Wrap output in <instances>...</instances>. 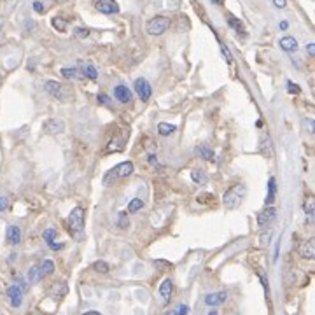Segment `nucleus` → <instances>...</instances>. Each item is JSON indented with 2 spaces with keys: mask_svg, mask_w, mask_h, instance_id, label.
<instances>
[{
  "mask_svg": "<svg viewBox=\"0 0 315 315\" xmlns=\"http://www.w3.org/2000/svg\"><path fill=\"white\" fill-rule=\"evenodd\" d=\"M244 195H245V186L242 184H237L235 188L228 189L224 193V196H222V203H224L226 210H235V208L240 207Z\"/></svg>",
  "mask_w": 315,
  "mask_h": 315,
  "instance_id": "1",
  "label": "nucleus"
},
{
  "mask_svg": "<svg viewBox=\"0 0 315 315\" xmlns=\"http://www.w3.org/2000/svg\"><path fill=\"white\" fill-rule=\"evenodd\" d=\"M67 224H68V231H70L72 237H77L81 235L84 228V210L81 207H75L74 210L70 212L67 219Z\"/></svg>",
  "mask_w": 315,
  "mask_h": 315,
  "instance_id": "2",
  "label": "nucleus"
},
{
  "mask_svg": "<svg viewBox=\"0 0 315 315\" xmlns=\"http://www.w3.org/2000/svg\"><path fill=\"white\" fill-rule=\"evenodd\" d=\"M131 172H133V163H131V161H123V163H119L118 167H114L107 175H105V177H104V184L109 186L112 181H114V179L128 177V175H131Z\"/></svg>",
  "mask_w": 315,
  "mask_h": 315,
  "instance_id": "3",
  "label": "nucleus"
},
{
  "mask_svg": "<svg viewBox=\"0 0 315 315\" xmlns=\"http://www.w3.org/2000/svg\"><path fill=\"white\" fill-rule=\"evenodd\" d=\"M170 28V20L167 16H154L151 21L147 23L145 30H147L149 35H161Z\"/></svg>",
  "mask_w": 315,
  "mask_h": 315,
  "instance_id": "4",
  "label": "nucleus"
},
{
  "mask_svg": "<svg viewBox=\"0 0 315 315\" xmlns=\"http://www.w3.org/2000/svg\"><path fill=\"white\" fill-rule=\"evenodd\" d=\"M126 140H128V130H123L121 131V135H119V131L118 133L112 137V140L109 142V145H107V149H105V152L107 154H111V152H121V151H124V144H126Z\"/></svg>",
  "mask_w": 315,
  "mask_h": 315,
  "instance_id": "5",
  "label": "nucleus"
},
{
  "mask_svg": "<svg viewBox=\"0 0 315 315\" xmlns=\"http://www.w3.org/2000/svg\"><path fill=\"white\" fill-rule=\"evenodd\" d=\"M133 88H135V91H137L138 98H140L142 102H147L149 98H151V95H152V90H151V84L147 83V79H144V77H138L137 81H135Z\"/></svg>",
  "mask_w": 315,
  "mask_h": 315,
  "instance_id": "6",
  "label": "nucleus"
},
{
  "mask_svg": "<svg viewBox=\"0 0 315 315\" xmlns=\"http://www.w3.org/2000/svg\"><path fill=\"white\" fill-rule=\"evenodd\" d=\"M95 7H97V11L102 14L119 13V4L116 2V0H98V2L95 4Z\"/></svg>",
  "mask_w": 315,
  "mask_h": 315,
  "instance_id": "7",
  "label": "nucleus"
},
{
  "mask_svg": "<svg viewBox=\"0 0 315 315\" xmlns=\"http://www.w3.org/2000/svg\"><path fill=\"white\" fill-rule=\"evenodd\" d=\"M275 214H277L275 207H266V208H263V210L258 214V226H259V228H265L266 224H270V222H272L273 219H275Z\"/></svg>",
  "mask_w": 315,
  "mask_h": 315,
  "instance_id": "8",
  "label": "nucleus"
},
{
  "mask_svg": "<svg viewBox=\"0 0 315 315\" xmlns=\"http://www.w3.org/2000/svg\"><path fill=\"white\" fill-rule=\"evenodd\" d=\"M172 292H174V284H172L170 278H165V280L161 282V285H160V296H161V301H163L165 305H168V303H170Z\"/></svg>",
  "mask_w": 315,
  "mask_h": 315,
  "instance_id": "9",
  "label": "nucleus"
},
{
  "mask_svg": "<svg viewBox=\"0 0 315 315\" xmlns=\"http://www.w3.org/2000/svg\"><path fill=\"white\" fill-rule=\"evenodd\" d=\"M63 130H65V124H63V121H60V119H49L44 123V131L49 135H58Z\"/></svg>",
  "mask_w": 315,
  "mask_h": 315,
  "instance_id": "10",
  "label": "nucleus"
},
{
  "mask_svg": "<svg viewBox=\"0 0 315 315\" xmlns=\"http://www.w3.org/2000/svg\"><path fill=\"white\" fill-rule=\"evenodd\" d=\"M7 296H9V299H11V305H13L14 308H18V306L21 305V299H23V291H21L20 285H11V287L7 289Z\"/></svg>",
  "mask_w": 315,
  "mask_h": 315,
  "instance_id": "11",
  "label": "nucleus"
},
{
  "mask_svg": "<svg viewBox=\"0 0 315 315\" xmlns=\"http://www.w3.org/2000/svg\"><path fill=\"white\" fill-rule=\"evenodd\" d=\"M114 97L119 104H130L131 102V91L128 90L124 84H118V86L114 88Z\"/></svg>",
  "mask_w": 315,
  "mask_h": 315,
  "instance_id": "12",
  "label": "nucleus"
},
{
  "mask_svg": "<svg viewBox=\"0 0 315 315\" xmlns=\"http://www.w3.org/2000/svg\"><path fill=\"white\" fill-rule=\"evenodd\" d=\"M6 238H7V244H11V245H18V244H20V242H21V229H20V226H16V224L7 226Z\"/></svg>",
  "mask_w": 315,
  "mask_h": 315,
  "instance_id": "13",
  "label": "nucleus"
},
{
  "mask_svg": "<svg viewBox=\"0 0 315 315\" xmlns=\"http://www.w3.org/2000/svg\"><path fill=\"white\" fill-rule=\"evenodd\" d=\"M44 88H46V91L51 97L58 98V100L63 98V86H61L60 83H56V81H47V83L44 84Z\"/></svg>",
  "mask_w": 315,
  "mask_h": 315,
  "instance_id": "14",
  "label": "nucleus"
},
{
  "mask_svg": "<svg viewBox=\"0 0 315 315\" xmlns=\"http://www.w3.org/2000/svg\"><path fill=\"white\" fill-rule=\"evenodd\" d=\"M226 298H228V292H224V291L212 292V294L205 296V303H207L208 306H217V305H221V303H224Z\"/></svg>",
  "mask_w": 315,
  "mask_h": 315,
  "instance_id": "15",
  "label": "nucleus"
},
{
  "mask_svg": "<svg viewBox=\"0 0 315 315\" xmlns=\"http://www.w3.org/2000/svg\"><path fill=\"white\" fill-rule=\"evenodd\" d=\"M299 254H301L303 258H306V259H313L315 258V240H313V238L306 240L305 244L299 247Z\"/></svg>",
  "mask_w": 315,
  "mask_h": 315,
  "instance_id": "16",
  "label": "nucleus"
},
{
  "mask_svg": "<svg viewBox=\"0 0 315 315\" xmlns=\"http://www.w3.org/2000/svg\"><path fill=\"white\" fill-rule=\"evenodd\" d=\"M275 198H277V179L275 177H270V181H268V195H266V200H265L266 207H272L273 201H275Z\"/></svg>",
  "mask_w": 315,
  "mask_h": 315,
  "instance_id": "17",
  "label": "nucleus"
},
{
  "mask_svg": "<svg viewBox=\"0 0 315 315\" xmlns=\"http://www.w3.org/2000/svg\"><path fill=\"white\" fill-rule=\"evenodd\" d=\"M280 47L285 51V53H294V51H298V40H296L294 37H282L280 39Z\"/></svg>",
  "mask_w": 315,
  "mask_h": 315,
  "instance_id": "18",
  "label": "nucleus"
},
{
  "mask_svg": "<svg viewBox=\"0 0 315 315\" xmlns=\"http://www.w3.org/2000/svg\"><path fill=\"white\" fill-rule=\"evenodd\" d=\"M195 152H196L198 158H201V160H207V161H214L215 160L214 151H212V149L208 147V145H205V144L198 145V147L195 149Z\"/></svg>",
  "mask_w": 315,
  "mask_h": 315,
  "instance_id": "19",
  "label": "nucleus"
},
{
  "mask_svg": "<svg viewBox=\"0 0 315 315\" xmlns=\"http://www.w3.org/2000/svg\"><path fill=\"white\" fill-rule=\"evenodd\" d=\"M303 210H305L308 222L312 224V222H313V215H315V200L312 196H306L305 203H303Z\"/></svg>",
  "mask_w": 315,
  "mask_h": 315,
  "instance_id": "20",
  "label": "nucleus"
},
{
  "mask_svg": "<svg viewBox=\"0 0 315 315\" xmlns=\"http://www.w3.org/2000/svg\"><path fill=\"white\" fill-rule=\"evenodd\" d=\"M259 152H261L265 158H272L273 156V145H272V140H270L268 135H265V138H263V142L259 144Z\"/></svg>",
  "mask_w": 315,
  "mask_h": 315,
  "instance_id": "21",
  "label": "nucleus"
},
{
  "mask_svg": "<svg viewBox=\"0 0 315 315\" xmlns=\"http://www.w3.org/2000/svg\"><path fill=\"white\" fill-rule=\"evenodd\" d=\"M175 130H177L175 124H170V123H160L158 124V133H160L161 137H168V135L175 133Z\"/></svg>",
  "mask_w": 315,
  "mask_h": 315,
  "instance_id": "22",
  "label": "nucleus"
},
{
  "mask_svg": "<svg viewBox=\"0 0 315 315\" xmlns=\"http://www.w3.org/2000/svg\"><path fill=\"white\" fill-rule=\"evenodd\" d=\"M228 25L233 28V30L237 32V34H240V35H244V34H245V27H244V23H242V21L238 20V18L231 16V14H229V16H228Z\"/></svg>",
  "mask_w": 315,
  "mask_h": 315,
  "instance_id": "23",
  "label": "nucleus"
},
{
  "mask_svg": "<svg viewBox=\"0 0 315 315\" xmlns=\"http://www.w3.org/2000/svg\"><path fill=\"white\" fill-rule=\"evenodd\" d=\"M81 72L84 74V77H88V79H97L98 77V72H97V68L93 67L91 63H83L81 65Z\"/></svg>",
  "mask_w": 315,
  "mask_h": 315,
  "instance_id": "24",
  "label": "nucleus"
},
{
  "mask_svg": "<svg viewBox=\"0 0 315 315\" xmlns=\"http://www.w3.org/2000/svg\"><path fill=\"white\" fill-rule=\"evenodd\" d=\"M39 268H40V277H47L54 272V263L51 261V259H44Z\"/></svg>",
  "mask_w": 315,
  "mask_h": 315,
  "instance_id": "25",
  "label": "nucleus"
},
{
  "mask_svg": "<svg viewBox=\"0 0 315 315\" xmlns=\"http://www.w3.org/2000/svg\"><path fill=\"white\" fill-rule=\"evenodd\" d=\"M191 179L196 182V184H207V182H208V177L201 170H193L191 172Z\"/></svg>",
  "mask_w": 315,
  "mask_h": 315,
  "instance_id": "26",
  "label": "nucleus"
},
{
  "mask_svg": "<svg viewBox=\"0 0 315 315\" xmlns=\"http://www.w3.org/2000/svg\"><path fill=\"white\" fill-rule=\"evenodd\" d=\"M142 207H144V201H142L140 198H135V200H131L130 203H128V212L135 214V212H138Z\"/></svg>",
  "mask_w": 315,
  "mask_h": 315,
  "instance_id": "27",
  "label": "nucleus"
},
{
  "mask_svg": "<svg viewBox=\"0 0 315 315\" xmlns=\"http://www.w3.org/2000/svg\"><path fill=\"white\" fill-rule=\"evenodd\" d=\"M42 238H44V242H46V244L49 245L51 242H54V238H56V229H53V228H47V229H44V233H42Z\"/></svg>",
  "mask_w": 315,
  "mask_h": 315,
  "instance_id": "28",
  "label": "nucleus"
},
{
  "mask_svg": "<svg viewBox=\"0 0 315 315\" xmlns=\"http://www.w3.org/2000/svg\"><path fill=\"white\" fill-rule=\"evenodd\" d=\"M40 278H42V277H40V268H39V266H32L30 272H28V280L34 284V282H39Z\"/></svg>",
  "mask_w": 315,
  "mask_h": 315,
  "instance_id": "29",
  "label": "nucleus"
},
{
  "mask_svg": "<svg viewBox=\"0 0 315 315\" xmlns=\"http://www.w3.org/2000/svg\"><path fill=\"white\" fill-rule=\"evenodd\" d=\"M60 74L63 75V79H70V81L77 79V70L75 68H61Z\"/></svg>",
  "mask_w": 315,
  "mask_h": 315,
  "instance_id": "30",
  "label": "nucleus"
},
{
  "mask_svg": "<svg viewBox=\"0 0 315 315\" xmlns=\"http://www.w3.org/2000/svg\"><path fill=\"white\" fill-rule=\"evenodd\" d=\"M93 270L98 273H107L109 272V265L105 261H95L93 263Z\"/></svg>",
  "mask_w": 315,
  "mask_h": 315,
  "instance_id": "31",
  "label": "nucleus"
},
{
  "mask_svg": "<svg viewBox=\"0 0 315 315\" xmlns=\"http://www.w3.org/2000/svg\"><path fill=\"white\" fill-rule=\"evenodd\" d=\"M53 27L56 28L58 32H65L67 30V21L61 20V18H53Z\"/></svg>",
  "mask_w": 315,
  "mask_h": 315,
  "instance_id": "32",
  "label": "nucleus"
},
{
  "mask_svg": "<svg viewBox=\"0 0 315 315\" xmlns=\"http://www.w3.org/2000/svg\"><path fill=\"white\" fill-rule=\"evenodd\" d=\"M118 226L123 229H126L128 226H130V222H128V217H126V212H119L118 215Z\"/></svg>",
  "mask_w": 315,
  "mask_h": 315,
  "instance_id": "33",
  "label": "nucleus"
},
{
  "mask_svg": "<svg viewBox=\"0 0 315 315\" xmlns=\"http://www.w3.org/2000/svg\"><path fill=\"white\" fill-rule=\"evenodd\" d=\"M287 91L291 95H298V93H301V88H299L298 84L292 83V81H287Z\"/></svg>",
  "mask_w": 315,
  "mask_h": 315,
  "instance_id": "34",
  "label": "nucleus"
},
{
  "mask_svg": "<svg viewBox=\"0 0 315 315\" xmlns=\"http://www.w3.org/2000/svg\"><path fill=\"white\" fill-rule=\"evenodd\" d=\"M221 51H222V54H224L226 61H228V63H233V56H231V53H229L228 46H226V44H222V42H221Z\"/></svg>",
  "mask_w": 315,
  "mask_h": 315,
  "instance_id": "35",
  "label": "nucleus"
},
{
  "mask_svg": "<svg viewBox=\"0 0 315 315\" xmlns=\"http://www.w3.org/2000/svg\"><path fill=\"white\" fill-rule=\"evenodd\" d=\"M74 34H75V37L86 39L88 35H90V30H88V28H75V30H74Z\"/></svg>",
  "mask_w": 315,
  "mask_h": 315,
  "instance_id": "36",
  "label": "nucleus"
},
{
  "mask_svg": "<svg viewBox=\"0 0 315 315\" xmlns=\"http://www.w3.org/2000/svg\"><path fill=\"white\" fill-rule=\"evenodd\" d=\"M98 102H100V104L109 105L111 104V98H109V95H105V93H98Z\"/></svg>",
  "mask_w": 315,
  "mask_h": 315,
  "instance_id": "37",
  "label": "nucleus"
},
{
  "mask_svg": "<svg viewBox=\"0 0 315 315\" xmlns=\"http://www.w3.org/2000/svg\"><path fill=\"white\" fill-rule=\"evenodd\" d=\"M303 124L306 126V130H308V133H313V121L312 119H303Z\"/></svg>",
  "mask_w": 315,
  "mask_h": 315,
  "instance_id": "38",
  "label": "nucleus"
},
{
  "mask_svg": "<svg viewBox=\"0 0 315 315\" xmlns=\"http://www.w3.org/2000/svg\"><path fill=\"white\" fill-rule=\"evenodd\" d=\"M154 265L158 266V268H172V263H168V261H154Z\"/></svg>",
  "mask_w": 315,
  "mask_h": 315,
  "instance_id": "39",
  "label": "nucleus"
},
{
  "mask_svg": "<svg viewBox=\"0 0 315 315\" xmlns=\"http://www.w3.org/2000/svg\"><path fill=\"white\" fill-rule=\"evenodd\" d=\"M34 11H35V13H39V14H42V13H44L42 2H34Z\"/></svg>",
  "mask_w": 315,
  "mask_h": 315,
  "instance_id": "40",
  "label": "nucleus"
},
{
  "mask_svg": "<svg viewBox=\"0 0 315 315\" xmlns=\"http://www.w3.org/2000/svg\"><path fill=\"white\" fill-rule=\"evenodd\" d=\"M65 244L61 242V244H54V242H51L49 244V249H53V251H60V249H63Z\"/></svg>",
  "mask_w": 315,
  "mask_h": 315,
  "instance_id": "41",
  "label": "nucleus"
},
{
  "mask_svg": "<svg viewBox=\"0 0 315 315\" xmlns=\"http://www.w3.org/2000/svg\"><path fill=\"white\" fill-rule=\"evenodd\" d=\"M7 205H9V201H7V198L0 196V212H2V210H6V208H7Z\"/></svg>",
  "mask_w": 315,
  "mask_h": 315,
  "instance_id": "42",
  "label": "nucleus"
},
{
  "mask_svg": "<svg viewBox=\"0 0 315 315\" xmlns=\"http://www.w3.org/2000/svg\"><path fill=\"white\" fill-rule=\"evenodd\" d=\"M273 4H275L278 9H284V7L287 6V0H273Z\"/></svg>",
  "mask_w": 315,
  "mask_h": 315,
  "instance_id": "43",
  "label": "nucleus"
},
{
  "mask_svg": "<svg viewBox=\"0 0 315 315\" xmlns=\"http://www.w3.org/2000/svg\"><path fill=\"white\" fill-rule=\"evenodd\" d=\"M188 312H189V308H188L186 305H181V306H179V310H177V313H179V315H186Z\"/></svg>",
  "mask_w": 315,
  "mask_h": 315,
  "instance_id": "44",
  "label": "nucleus"
},
{
  "mask_svg": "<svg viewBox=\"0 0 315 315\" xmlns=\"http://www.w3.org/2000/svg\"><path fill=\"white\" fill-rule=\"evenodd\" d=\"M306 51H308V56H315V44H308Z\"/></svg>",
  "mask_w": 315,
  "mask_h": 315,
  "instance_id": "45",
  "label": "nucleus"
},
{
  "mask_svg": "<svg viewBox=\"0 0 315 315\" xmlns=\"http://www.w3.org/2000/svg\"><path fill=\"white\" fill-rule=\"evenodd\" d=\"M287 28H289L287 21H280V30H287Z\"/></svg>",
  "mask_w": 315,
  "mask_h": 315,
  "instance_id": "46",
  "label": "nucleus"
},
{
  "mask_svg": "<svg viewBox=\"0 0 315 315\" xmlns=\"http://www.w3.org/2000/svg\"><path fill=\"white\" fill-rule=\"evenodd\" d=\"M83 315H102L100 312H95V310H91V312H86V313H83Z\"/></svg>",
  "mask_w": 315,
  "mask_h": 315,
  "instance_id": "47",
  "label": "nucleus"
},
{
  "mask_svg": "<svg viewBox=\"0 0 315 315\" xmlns=\"http://www.w3.org/2000/svg\"><path fill=\"white\" fill-rule=\"evenodd\" d=\"M165 315H179V313H177V310H168Z\"/></svg>",
  "mask_w": 315,
  "mask_h": 315,
  "instance_id": "48",
  "label": "nucleus"
},
{
  "mask_svg": "<svg viewBox=\"0 0 315 315\" xmlns=\"http://www.w3.org/2000/svg\"><path fill=\"white\" fill-rule=\"evenodd\" d=\"M210 2L217 4V6H222V4H224V0H210Z\"/></svg>",
  "mask_w": 315,
  "mask_h": 315,
  "instance_id": "49",
  "label": "nucleus"
},
{
  "mask_svg": "<svg viewBox=\"0 0 315 315\" xmlns=\"http://www.w3.org/2000/svg\"><path fill=\"white\" fill-rule=\"evenodd\" d=\"M208 315H219V313H217V310H212V312L208 313Z\"/></svg>",
  "mask_w": 315,
  "mask_h": 315,
  "instance_id": "50",
  "label": "nucleus"
}]
</instances>
